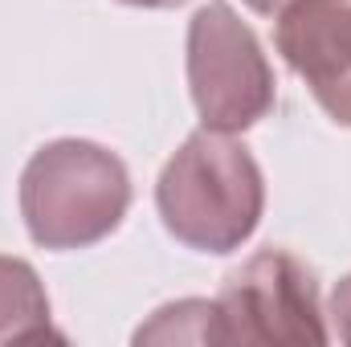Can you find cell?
<instances>
[{"mask_svg":"<svg viewBox=\"0 0 351 347\" xmlns=\"http://www.w3.org/2000/svg\"><path fill=\"white\" fill-rule=\"evenodd\" d=\"M156 204L176 241L200 254L241 250L265 208L262 168L250 147L221 131H196L164 164Z\"/></svg>","mask_w":351,"mask_h":347,"instance_id":"cell-1","label":"cell"},{"mask_svg":"<svg viewBox=\"0 0 351 347\" xmlns=\"http://www.w3.org/2000/svg\"><path fill=\"white\" fill-rule=\"evenodd\" d=\"M131 208L123 160L86 139L45 143L21 172V217L41 250H86Z\"/></svg>","mask_w":351,"mask_h":347,"instance_id":"cell-2","label":"cell"},{"mask_svg":"<svg viewBox=\"0 0 351 347\" xmlns=\"http://www.w3.org/2000/svg\"><path fill=\"white\" fill-rule=\"evenodd\" d=\"M188 86L200 123L221 135L262 123L274 106V70L225 0H208L188 25Z\"/></svg>","mask_w":351,"mask_h":347,"instance_id":"cell-3","label":"cell"},{"mask_svg":"<svg viewBox=\"0 0 351 347\" xmlns=\"http://www.w3.org/2000/svg\"><path fill=\"white\" fill-rule=\"evenodd\" d=\"M217 319L225 344L323 347V307L315 274L286 250H262L221 286Z\"/></svg>","mask_w":351,"mask_h":347,"instance_id":"cell-4","label":"cell"},{"mask_svg":"<svg viewBox=\"0 0 351 347\" xmlns=\"http://www.w3.org/2000/svg\"><path fill=\"white\" fill-rule=\"evenodd\" d=\"M274 21L286 66L339 127H351V0H294Z\"/></svg>","mask_w":351,"mask_h":347,"instance_id":"cell-5","label":"cell"},{"mask_svg":"<svg viewBox=\"0 0 351 347\" xmlns=\"http://www.w3.org/2000/svg\"><path fill=\"white\" fill-rule=\"evenodd\" d=\"M58 339L49 327V298L37 270L21 258H0V344H45Z\"/></svg>","mask_w":351,"mask_h":347,"instance_id":"cell-6","label":"cell"},{"mask_svg":"<svg viewBox=\"0 0 351 347\" xmlns=\"http://www.w3.org/2000/svg\"><path fill=\"white\" fill-rule=\"evenodd\" d=\"M135 344H225L217 302L184 298L172 307H160L152 323L135 331Z\"/></svg>","mask_w":351,"mask_h":347,"instance_id":"cell-7","label":"cell"},{"mask_svg":"<svg viewBox=\"0 0 351 347\" xmlns=\"http://www.w3.org/2000/svg\"><path fill=\"white\" fill-rule=\"evenodd\" d=\"M331 319H335V331H339V339L351 344V274L335 286V294H331Z\"/></svg>","mask_w":351,"mask_h":347,"instance_id":"cell-8","label":"cell"},{"mask_svg":"<svg viewBox=\"0 0 351 347\" xmlns=\"http://www.w3.org/2000/svg\"><path fill=\"white\" fill-rule=\"evenodd\" d=\"M245 4H250L254 12H262V16H278V12H282V8H290L294 0H245Z\"/></svg>","mask_w":351,"mask_h":347,"instance_id":"cell-9","label":"cell"},{"mask_svg":"<svg viewBox=\"0 0 351 347\" xmlns=\"http://www.w3.org/2000/svg\"><path fill=\"white\" fill-rule=\"evenodd\" d=\"M123 4H135V8H176L184 0H123Z\"/></svg>","mask_w":351,"mask_h":347,"instance_id":"cell-10","label":"cell"}]
</instances>
